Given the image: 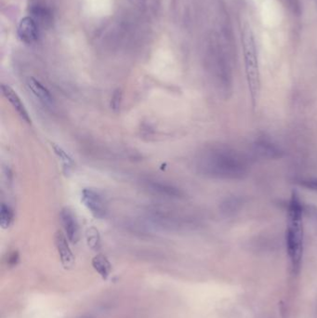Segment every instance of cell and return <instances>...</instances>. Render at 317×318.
Returning a JSON list of instances; mask_svg holds the SVG:
<instances>
[{"instance_id":"cell-8","label":"cell","mask_w":317,"mask_h":318,"mask_svg":"<svg viewBox=\"0 0 317 318\" xmlns=\"http://www.w3.org/2000/svg\"><path fill=\"white\" fill-rule=\"evenodd\" d=\"M1 91H2L4 97L8 100V101L11 104V106L17 112L20 118L23 121H25L27 124H31L32 119L29 115L28 111L26 109L25 105L23 104V102L21 100L19 95L16 93V91H14L9 85H5V84H3L1 86Z\"/></svg>"},{"instance_id":"cell-14","label":"cell","mask_w":317,"mask_h":318,"mask_svg":"<svg viewBox=\"0 0 317 318\" xmlns=\"http://www.w3.org/2000/svg\"><path fill=\"white\" fill-rule=\"evenodd\" d=\"M92 265H93L94 269L100 273L103 278H106L108 276V274L110 273V270H111V265L104 256L98 255V256L94 257Z\"/></svg>"},{"instance_id":"cell-2","label":"cell","mask_w":317,"mask_h":318,"mask_svg":"<svg viewBox=\"0 0 317 318\" xmlns=\"http://www.w3.org/2000/svg\"><path fill=\"white\" fill-rule=\"evenodd\" d=\"M304 206L298 194L293 192L288 207L286 243L293 273H298L303 255Z\"/></svg>"},{"instance_id":"cell-17","label":"cell","mask_w":317,"mask_h":318,"mask_svg":"<svg viewBox=\"0 0 317 318\" xmlns=\"http://www.w3.org/2000/svg\"><path fill=\"white\" fill-rule=\"evenodd\" d=\"M122 91L120 90H116L113 94L111 99V108L114 112H118L120 110L122 102Z\"/></svg>"},{"instance_id":"cell-10","label":"cell","mask_w":317,"mask_h":318,"mask_svg":"<svg viewBox=\"0 0 317 318\" xmlns=\"http://www.w3.org/2000/svg\"><path fill=\"white\" fill-rule=\"evenodd\" d=\"M27 87L29 91L47 108H53L55 106V100L51 96L50 92L46 87H44L40 82L34 77H29L27 79Z\"/></svg>"},{"instance_id":"cell-9","label":"cell","mask_w":317,"mask_h":318,"mask_svg":"<svg viewBox=\"0 0 317 318\" xmlns=\"http://www.w3.org/2000/svg\"><path fill=\"white\" fill-rule=\"evenodd\" d=\"M38 26L37 22L32 17L22 19L18 26V36L25 44H33L38 38Z\"/></svg>"},{"instance_id":"cell-18","label":"cell","mask_w":317,"mask_h":318,"mask_svg":"<svg viewBox=\"0 0 317 318\" xmlns=\"http://www.w3.org/2000/svg\"><path fill=\"white\" fill-rule=\"evenodd\" d=\"M88 240H89V244L91 246L97 245V243L99 242V236H98V232L96 229H94V228L89 229Z\"/></svg>"},{"instance_id":"cell-13","label":"cell","mask_w":317,"mask_h":318,"mask_svg":"<svg viewBox=\"0 0 317 318\" xmlns=\"http://www.w3.org/2000/svg\"><path fill=\"white\" fill-rule=\"evenodd\" d=\"M52 148H53V151H54L55 155H57V157L60 159L61 163L63 165L64 171L66 174H69L72 171V170L74 169V166H75L73 158L61 146L52 144Z\"/></svg>"},{"instance_id":"cell-1","label":"cell","mask_w":317,"mask_h":318,"mask_svg":"<svg viewBox=\"0 0 317 318\" xmlns=\"http://www.w3.org/2000/svg\"><path fill=\"white\" fill-rule=\"evenodd\" d=\"M197 171L218 180H241L249 170L246 155L231 146L212 145L204 147L196 157Z\"/></svg>"},{"instance_id":"cell-3","label":"cell","mask_w":317,"mask_h":318,"mask_svg":"<svg viewBox=\"0 0 317 318\" xmlns=\"http://www.w3.org/2000/svg\"><path fill=\"white\" fill-rule=\"evenodd\" d=\"M245 70L253 109H256L261 94V74L254 34L249 24H244L241 32Z\"/></svg>"},{"instance_id":"cell-7","label":"cell","mask_w":317,"mask_h":318,"mask_svg":"<svg viewBox=\"0 0 317 318\" xmlns=\"http://www.w3.org/2000/svg\"><path fill=\"white\" fill-rule=\"evenodd\" d=\"M60 218L68 240L74 244L77 243L80 237V230L74 212L69 208H64L61 210Z\"/></svg>"},{"instance_id":"cell-16","label":"cell","mask_w":317,"mask_h":318,"mask_svg":"<svg viewBox=\"0 0 317 318\" xmlns=\"http://www.w3.org/2000/svg\"><path fill=\"white\" fill-rule=\"evenodd\" d=\"M296 182L299 186L310 190V191L317 193V177H306L298 179Z\"/></svg>"},{"instance_id":"cell-4","label":"cell","mask_w":317,"mask_h":318,"mask_svg":"<svg viewBox=\"0 0 317 318\" xmlns=\"http://www.w3.org/2000/svg\"><path fill=\"white\" fill-rule=\"evenodd\" d=\"M81 200L94 218L102 220L107 216L108 208L106 201L99 192L92 188H85L81 194Z\"/></svg>"},{"instance_id":"cell-11","label":"cell","mask_w":317,"mask_h":318,"mask_svg":"<svg viewBox=\"0 0 317 318\" xmlns=\"http://www.w3.org/2000/svg\"><path fill=\"white\" fill-rule=\"evenodd\" d=\"M55 245H56L57 250L60 255L62 264H64V266L66 268H69L71 267L74 262H75V258L74 255L72 253V250L69 246L68 241H67V237L65 236L62 232L58 231L55 234Z\"/></svg>"},{"instance_id":"cell-6","label":"cell","mask_w":317,"mask_h":318,"mask_svg":"<svg viewBox=\"0 0 317 318\" xmlns=\"http://www.w3.org/2000/svg\"><path fill=\"white\" fill-rule=\"evenodd\" d=\"M145 187L154 195L166 198H181L184 196L183 191L177 186L168 182L158 180H148L145 182Z\"/></svg>"},{"instance_id":"cell-12","label":"cell","mask_w":317,"mask_h":318,"mask_svg":"<svg viewBox=\"0 0 317 318\" xmlns=\"http://www.w3.org/2000/svg\"><path fill=\"white\" fill-rule=\"evenodd\" d=\"M256 150L259 154L262 156L268 157V158H277L281 157L282 151L280 150L279 147L274 145L272 142H271L268 139H261L256 143Z\"/></svg>"},{"instance_id":"cell-5","label":"cell","mask_w":317,"mask_h":318,"mask_svg":"<svg viewBox=\"0 0 317 318\" xmlns=\"http://www.w3.org/2000/svg\"><path fill=\"white\" fill-rule=\"evenodd\" d=\"M150 221L160 227L175 229L180 228L184 220L175 211L165 208H153L147 212Z\"/></svg>"},{"instance_id":"cell-15","label":"cell","mask_w":317,"mask_h":318,"mask_svg":"<svg viewBox=\"0 0 317 318\" xmlns=\"http://www.w3.org/2000/svg\"><path fill=\"white\" fill-rule=\"evenodd\" d=\"M14 220L13 210L6 204L1 205L0 209V226L3 229H8L11 226Z\"/></svg>"},{"instance_id":"cell-19","label":"cell","mask_w":317,"mask_h":318,"mask_svg":"<svg viewBox=\"0 0 317 318\" xmlns=\"http://www.w3.org/2000/svg\"><path fill=\"white\" fill-rule=\"evenodd\" d=\"M18 259H19V256H18V253L16 252H14L13 254H12V256L10 257V261H9V263L11 264H15L16 263H17V261H18Z\"/></svg>"}]
</instances>
